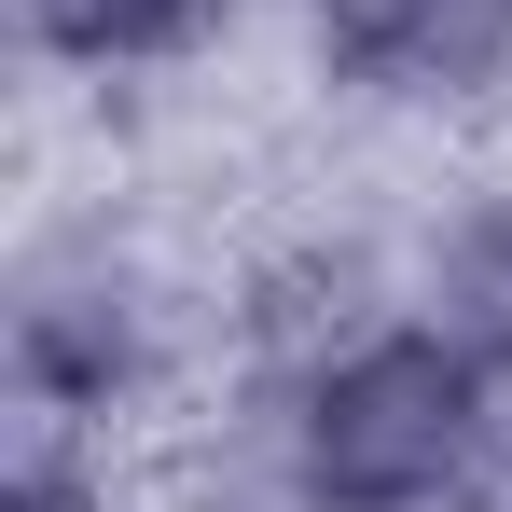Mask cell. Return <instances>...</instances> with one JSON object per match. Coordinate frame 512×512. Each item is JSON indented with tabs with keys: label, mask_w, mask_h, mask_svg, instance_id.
<instances>
[{
	"label": "cell",
	"mask_w": 512,
	"mask_h": 512,
	"mask_svg": "<svg viewBox=\"0 0 512 512\" xmlns=\"http://www.w3.org/2000/svg\"><path fill=\"white\" fill-rule=\"evenodd\" d=\"M291 402H305V471H319L333 512H443L457 471H471V429L499 402V374L457 360V346L402 305L374 346H346L333 374L291 388Z\"/></svg>",
	"instance_id": "6da1fadb"
},
{
	"label": "cell",
	"mask_w": 512,
	"mask_h": 512,
	"mask_svg": "<svg viewBox=\"0 0 512 512\" xmlns=\"http://www.w3.org/2000/svg\"><path fill=\"white\" fill-rule=\"evenodd\" d=\"M0 388L42 429H111L167 388V305L111 236H42L0 305Z\"/></svg>",
	"instance_id": "7a4b0ae2"
},
{
	"label": "cell",
	"mask_w": 512,
	"mask_h": 512,
	"mask_svg": "<svg viewBox=\"0 0 512 512\" xmlns=\"http://www.w3.org/2000/svg\"><path fill=\"white\" fill-rule=\"evenodd\" d=\"M416 305V277H388V250H360V236H291V250H263L236 277V374L263 388H319L346 346H374L388 319Z\"/></svg>",
	"instance_id": "3957f363"
},
{
	"label": "cell",
	"mask_w": 512,
	"mask_h": 512,
	"mask_svg": "<svg viewBox=\"0 0 512 512\" xmlns=\"http://www.w3.org/2000/svg\"><path fill=\"white\" fill-rule=\"evenodd\" d=\"M167 499H180V512H333L319 471H305V402L263 388V374H236V402L180 443Z\"/></svg>",
	"instance_id": "277c9868"
},
{
	"label": "cell",
	"mask_w": 512,
	"mask_h": 512,
	"mask_svg": "<svg viewBox=\"0 0 512 512\" xmlns=\"http://www.w3.org/2000/svg\"><path fill=\"white\" fill-rule=\"evenodd\" d=\"M236 14L250 0H14V42L42 70L111 84V70H194V56H222Z\"/></svg>",
	"instance_id": "5b68a950"
},
{
	"label": "cell",
	"mask_w": 512,
	"mask_h": 512,
	"mask_svg": "<svg viewBox=\"0 0 512 512\" xmlns=\"http://www.w3.org/2000/svg\"><path fill=\"white\" fill-rule=\"evenodd\" d=\"M416 319L457 346V360L512 374V180L499 194H457L416 236Z\"/></svg>",
	"instance_id": "8992f818"
},
{
	"label": "cell",
	"mask_w": 512,
	"mask_h": 512,
	"mask_svg": "<svg viewBox=\"0 0 512 512\" xmlns=\"http://www.w3.org/2000/svg\"><path fill=\"white\" fill-rule=\"evenodd\" d=\"M291 14H305L319 84H346V97H402V70H416V42H429V14H443V0H291Z\"/></svg>",
	"instance_id": "52a82bcc"
},
{
	"label": "cell",
	"mask_w": 512,
	"mask_h": 512,
	"mask_svg": "<svg viewBox=\"0 0 512 512\" xmlns=\"http://www.w3.org/2000/svg\"><path fill=\"white\" fill-rule=\"evenodd\" d=\"M499 84H512V0H443L416 70H402V97L416 111H485Z\"/></svg>",
	"instance_id": "ba28073f"
},
{
	"label": "cell",
	"mask_w": 512,
	"mask_h": 512,
	"mask_svg": "<svg viewBox=\"0 0 512 512\" xmlns=\"http://www.w3.org/2000/svg\"><path fill=\"white\" fill-rule=\"evenodd\" d=\"M0 512H125L111 471H97V429L14 416V443H0Z\"/></svg>",
	"instance_id": "9c48e42d"
},
{
	"label": "cell",
	"mask_w": 512,
	"mask_h": 512,
	"mask_svg": "<svg viewBox=\"0 0 512 512\" xmlns=\"http://www.w3.org/2000/svg\"><path fill=\"white\" fill-rule=\"evenodd\" d=\"M443 512H512V374H499V402H485V429H471V471H457Z\"/></svg>",
	"instance_id": "30bf717a"
}]
</instances>
